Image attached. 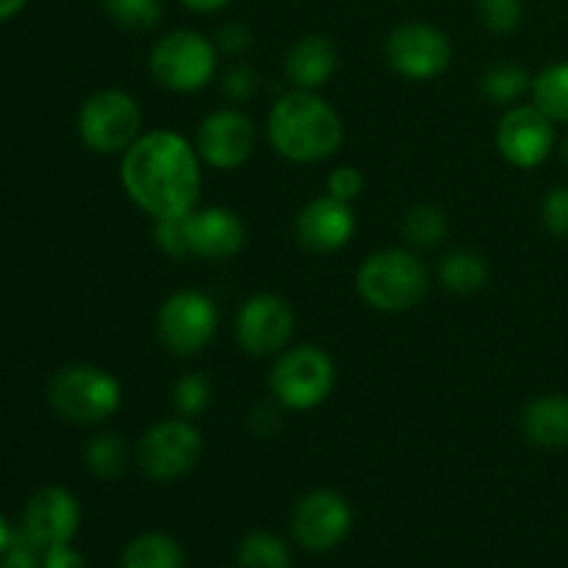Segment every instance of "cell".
I'll return each mask as SVG.
<instances>
[{"mask_svg":"<svg viewBox=\"0 0 568 568\" xmlns=\"http://www.w3.org/2000/svg\"><path fill=\"white\" fill-rule=\"evenodd\" d=\"M120 181L128 200L153 222L192 214L203 189V159L186 136L155 128L122 153Z\"/></svg>","mask_w":568,"mask_h":568,"instance_id":"6da1fadb","label":"cell"},{"mask_svg":"<svg viewBox=\"0 0 568 568\" xmlns=\"http://www.w3.org/2000/svg\"><path fill=\"white\" fill-rule=\"evenodd\" d=\"M253 42V33H250L247 26L242 22H225V26L216 31V48L225 50V53H244Z\"/></svg>","mask_w":568,"mask_h":568,"instance_id":"836d02e7","label":"cell"},{"mask_svg":"<svg viewBox=\"0 0 568 568\" xmlns=\"http://www.w3.org/2000/svg\"><path fill=\"white\" fill-rule=\"evenodd\" d=\"M438 277H442L444 288H449V292L475 294L486 286L488 264L475 250H453L438 264Z\"/></svg>","mask_w":568,"mask_h":568,"instance_id":"44dd1931","label":"cell"},{"mask_svg":"<svg viewBox=\"0 0 568 568\" xmlns=\"http://www.w3.org/2000/svg\"><path fill=\"white\" fill-rule=\"evenodd\" d=\"M349 527H353V510L347 499L327 488L305 494L292 516L294 538L308 552H327L338 547L347 538Z\"/></svg>","mask_w":568,"mask_h":568,"instance_id":"5bb4252c","label":"cell"},{"mask_svg":"<svg viewBox=\"0 0 568 568\" xmlns=\"http://www.w3.org/2000/svg\"><path fill=\"white\" fill-rule=\"evenodd\" d=\"M239 568H288L286 544L272 532H250L239 547Z\"/></svg>","mask_w":568,"mask_h":568,"instance_id":"484cf974","label":"cell"},{"mask_svg":"<svg viewBox=\"0 0 568 568\" xmlns=\"http://www.w3.org/2000/svg\"><path fill=\"white\" fill-rule=\"evenodd\" d=\"M386 61L408 81H433L453 64L447 33L427 22H403L386 39Z\"/></svg>","mask_w":568,"mask_h":568,"instance_id":"30bf717a","label":"cell"},{"mask_svg":"<svg viewBox=\"0 0 568 568\" xmlns=\"http://www.w3.org/2000/svg\"><path fill=\"white\" fill-rule=\"evenodd\" d=\"M203 455V433L186 416L159 422L142 436L136 460L144 475L155 483H170L189 475Z\"/></svg>","mask_w":568,"mask_h":568,"instance_id":"9c48e42d","label":"cell"},{"mask_svg":"<svg viewBox=\"0 0 568 568\" xmlns=\"http://www.w3.org/2000/svg\"><path fill=\"white\" fill-rule=\"evenodd\" d=\"M338 64V53L333 42L320 33L303 37L300 42L292 44L286 55V78L292 81L294 89L303 92H316L325 87L333 78Z\"/></svg>","mask_w":568,"mask_h":568,"instance_id":"ac0fdd59","label":"cell"},{"mask_svg":"<svg viewBox=\"0 0 568 568\" xmlns=\"http://www.w3.org/2000/svg\"><path fill=\"white\" fill-rule=\"evenodd\" d=\"M189 214L170 216V220H155V244L161 253L170 258H192V244H189Z\"/></svg>","mask_w":568,"mask_h":568,"instance_id":"f546056e","label":"cell"},{"mask_svg":"<svg viewBox=\"0 0 568 568\" xmlns=\"http://www.w3.org/2000/svg\"><path fill=\"white\" fill-rule=\"evenodd\" d=\"M103 9L109 11L116 26L128 28V31H150L153 26H159L161 14H164L161 0H103Z\"/></svg>","mask_w":568,"mask_h":568,"instance_id":"4316f807","label":"cell"},{"mask_svg":"<svg viewBox=\"0 0 568 568\" xmlns=\"http://www.w3.org/2000/svg\"><path fill=\"white\" fill-rule=\"evenodd\" d=\"M355 288L369 308L383 314H405L425 300L430 275L416 253L388 247L366 255L355 275Z\"/></svg>","mask_w":568,"mask_h":568,"instance_id":"3957f363","label":"cell"},{"mask_svg":"<svg viewBox=\"0 0 568 568\" xmlns=\"http://www.w3.org/2000/svg\"><path fill=\"white\" fill-rule=\"evenodd\" d=\"M216 327H220L216 303L197 288L170 294L155 316L161 344L178 358H192V355L203 353L214 338Z\"/></svg>","mask_w":568,"mask_h":568,"instance_id":"ba28073f","label":"cell"},{"mask_svg":"<svg viewBox=\"0 0 568 568\" xmlns=\"http://www.w3.org/2000/svg\"><path fill=\"white\" fill-rule=\"evenodd\" d=\"M521 433L544 449L568 447V394H541L521 414Z\"/></svg>","mask_w":568,"mask_h":568,"instance_id":"d6986e66","label":"cell"},{"mask_svg":"<svg viewBox=\"0 0 568 568\" xmlns=\"http://www.w3.org/2000/svg\"><path fill=\"white\" fill-rule=\"evenodd\" d=\"M532 75L516 61H499V64H491L483 75L480 89L488 100L499 105H514L530 92Z\"/></svg>","mask_w":568,"mask_h":568,"instance_id":"603a6c76","label":"cell"},{"mask_svg":"<svg viewBox=\"0 0 568 568\" xmlns=\"http://www.w3.org/2000/svg\"><path fill=\"white\" fill-rule=\"evenodd\" d=\"M255 87H258V78H255L253 67L247 64H233L231 70L225 72V78H222V89H225L227 98L236 100V103L253 98Z\"/></svg>","mask_w":568,"mask_h":568,"instance_id":"d6a6232c","label":"cell"},{"mask_svg":"<svg viewBox=\"0 0 568 568\" xmlns=\"http://www.w3.org/2000/svg\"><path fill=\"white\" fill-rule=\"evenodd\" d=\"M403 233L414 247L430 250L436 247V244H442L444 236H447V216H444V211L438 209V205H414V209L405 214Z\"/></svg>","mask_w":568,"mask_h":568,"instance_id":"d4e9b609","label":"cell"},{"mask_svg":"<svg viewBox=\"0 0 568 568\" xmlns=\"http://www.w3.org/2000/svg\"><path fill=\"white\" fill-rule=\"evenodd\" d=\"M336 386V364L331 353L316 344H297L277 355L270 375V388L288 410H314Z\"/></svg>","mask_w":568,"mask_h":568,"instance_id":"8992f818","label":"cell"},{"mask_svg":"<svg viewBox=\"0 0 568 568\" xmlns=\"http://www.w3.org/2000/svg\"><path fill=\"white\" fill-rule=\"evenodd\" d=\"M14 532H11V527H9V521L3 519V516H0V558H3L6 552H9L11 549V544H14Z\"/></svg>","mask_w":568,"mask_h":568,"instance_id":"f35d334b","label":"cell"},{"mask_svg":"<svg viewBox=\"0 0 568 568\" xmlns=\"http://www.w3.org/2000/svg\"><path fill=\"white\" fill-rule=\"evenodd\" d=\"M186 9L197 11V14H214V11H222L225 6H231L233 0H181Z\"/></svg>","mask_w":568,"mask_h":568,"instance_id":"8d00e7d4","label":"cell"},{"mask_svg":"<svg viewBox=\"0 0 568 568\" xmlns=\"http://www.w3.org/2000/svg\"><path fill=\"white\" fill-rule=\"evenodd\" d=\"M255 144H258V131L253 120L239 109H220L200 122L194 148L205 164L231 172L253 155Z\"/></svg>","mask_w":568,"mask_h":568,"instance_id":"4fadbf2b","label":"cell"},{"mask_svg":"<svg viewBox=\"0 0 568 568\" xmlns=\"http://www.w3.org/2000/svg\"><path fill=\"white\" fill-rule=\"evenodd\" d=\"M497 150L516 170H536L555 150V122L536 105H510L497 125Z\"/></svg>","mask_w":568,"mask_h":568,"instance_id":"7c38bea8","label":"cell"},{"mask_svg":"<svg viewBox=\"0 0 568 568\" xmlns=\"http://www.w3.org/2000/svg\"><path fill=\"white\" fill-rule=\"evenodd\" d=\"M477 17L491 33H510L521 26V0H477Z\"/></svg>","mask_w":568,"mask_h":568,"instance_id":"f1b7e54d","label":"cell"},{"mask_svg":"<svg viewBox=\"0 0 568 568\" xmlns=\"http://www.w3.org/2000/svg\"><path fill=\"white\" fill-rule=\"evenodd\" d=\"M37 552L39 549L33 547V544H28L20 532V536L14 538V544H11L9 552L0 558V568H42Z\"/></svg>","mask_w":568,"mask_h":568,"instance_id":"e575fe53","label":"cell"},{"mask_svg":"<svg viewBox=\"0 0 568 568\" xmlns=\"http://www.w3.org/2000/svg\"><path fill=\"white\" fill-rule=\"evenodd\" d=\"M81 525L78 499L67 488L48 486L33 494L22 516V538L37 549H50L55 544H70Z\"/></svg>","mask_w":568,"mask_h":568,"instance_id":"9a60e30c","label":"cell"},{"mask_svg":"<svg viewBox=\"0 0 568 568\" xmlns=\"http://www.w3.org/2000/svg\"><path fill=\"white\" fill-rule=\"evenodd\" d=\"M239 347L255 358L281 355L294 336V311L277 294H253L236 314Z\"/></svg>","mask_w":568,"mask_h":568,"instance_id":"8fae6325","label":"cell"},{"mask_svg":"<svg viewBox=\"0 0 568 568\" xmlns=\"http://www.w3.org/2000/svg\"><path fill=\"white\" fill-rule=\"evenodd\" d=\"M83 464L100 480H116L128 466V444L116 433H100L83 447Z\"/></svg>","mask_w":568,"mask_h":568,"instance_id":"cb8c5ba5","label":"cell"},{"mask_svg":"<svg viewBox=\"0 0 568 568\" xmlns=\"http://www.w3.org/2000/svg\"><path fill=\"white\" fill-rule=\"evenodd\" d=\"M55 414L75 425H100L122 405V386L111 372L92 364L64 366L48 386Z\"/></svg>","mask_w":568,"mask_h":568,"instance_id":"5b68a950","label":"cell"},{"mask_svg":"<svg viewBox=\"0 0 568 568\" xmlns=\"http://www.w3.org/2000/svg\"><path fill=\"white\" fill-rule=\"evenodd\" d=\"M122 568H183V549L164 532H144L125 547Z\"/></svg>","mask_w":568,"mask_h":568,"instance_id":"ffe728a7","label":"cell"},{"mask_svg":"<svg viewBox=\"0 0 568 568\" xmlns=\"http://www.w3.org/2000/svg\"><path fill=\"white\" fill-rule=\"evenodd\" d=\"M42 568H87V564L70 544H55V547L44 549Z\"/></svg>","mask_w":568,"mask_h":568,"instance_id":"d590c367","label":"cell"},{"mask_svg":"<svg viewBox=\"0 0 568 568\" xmlns=\"http://www.w3.org/2000/svg\"><path fill=\"white\" fill-rule=\"evenodd\" d=\"M361 192H364V175L355 166H336L327 175V194H333L336 200L355 203L361 197Z\"/></svg>","mask_w":568,"mask_h":568,"instance_id":"1f68e13d","label":"cell"},{"mask_svg":"<svg viewBox=\"0 0 568 568\" xmlns=\"http://www.w3.org/2000/svg\"><path fill=\"white\" fill-rule=\"evenodd\" d=\"M566 159H568V139H566Z\"/></svg>","mask_w":568,"mask_h":568,"instance_id":"ab89813d","label":"cell"},{"mask_svg":"<svg viewBox=\"0 0 568 568\" xmlns=\"http://www.w3.org/2000/svg\"><path fill=\"white\" fill-rule=\"evenodd\" d=\"M28 0H0V22L11 20V17L20 14L22 9H26Z\"/></svg>","mask_w":568,"mask_h":568,"instance_id":"74e56055","label":"cell"},{"mask_svg":"<svg viewBox=\"0 0 568 568\" xmlns=\"http://www.w3.org/2000/svg\"><path fill=\"white\" fill-rule=\"evenodd\" d=\"M266 136L283 159L294 164H316L342 148L344 122L325 98L292 89L272 105Z\"/></svg>","mask_w":568,"mask_h":568,"instance_id":"7a4b0ae2","label":"cell"},{"mask_svg":"<svg viewBox=\"0 0 568 568\" xmlns=\"http://www.w3.org/2000/svg\"><path fill=\"white\" fill-rule=\"evenodd\" d=\"M353 203L336 200L333 194L314 197L297 214V239L311 253H336L353 239Z\"/></svg>","mask_w":568,"mask_h":568,"instance_id":"2e32d148","label":"cell"},{"mask_svg":"<svg viewBox=\"0 0 568 568\" xmlns=\"http://www.w3.org/2000/svg\"><path fill=\"white\" fill-rule=\"evenodd\" d=\"M209 399H211V383L205 375H183L181 381L172 386V405L181 416L192 419V416L203 414L209 408Z\"/></svg>","mask_w":568,"mask_h":568,"instance_id":"83f0119b","label":"cell"},{"mask_svg":"<svg viewBox=\"0 0 568 568\" xmlns=\"http://www.w3.org/2000/svg\"><path fill=\"white\" fill-rule=\"evenodd\" d=\"M78 136L92 153H125L142 136V109L122 89H103L83 100L78 111Z\"/></svg>","mask_w":568,"mask_h":568,"instance_id":"52a82bcc","label":"cell"},{"mask_svg":"<svg viewBox=\"0 0 568 568\" xmlns=\"http://www.w3.org/2000/svg\"><path fill=\"white\" fill-rule=\"evenodd\" d=\"M189 222V244L192 255L205 261L233 258L244 247V222L236 211L225 205H211V209H194L186 216Z\"/></svg>","mask_w":568,"mask_h":568,"instance_id":"e0dca14e","label":"cell"},{"mask_svg":"<svg viewBox=\"0 0 568 568\" xmlns=\"http://www.w3.org/2000/svg\"><path fill=\"white\" fill-rule=\"evenodd\" d=\"M216 70H220V48L192 28L164 33L150 50V72L170 92H200L214 81Z\"/></svg>","mask_w":568,"mask_h":568,"instance_id":"277c9868","label":"cell"},{"mask_svg":"<svg viewBox=\"0 0 568 568\" xmlns=\"http://www.w3.org/2000/svg\"><path fill=\"white\" fill-rule=\"evenodd\" d=\"M532 105L552 122H568V61L549 64L532 78Z\"/></svg>","mask_w":568,"mask_h":568,"instance_id":"7402d4cb","label":"cell"},{"mask_svg":"<svg viewBox=\"0 0 568 568\" xmlns=\"http://www.w3.org/2000/svg\"><path fill=\"white\" fill-rule=\"evenodd\" d=\"M541 220L552 236H568V186H558L544 197Z\"/></svg>","mask_w":568,"mask_h":568,"instance_id":"4dcf8cb0","label":"cell"}]
</instances>
